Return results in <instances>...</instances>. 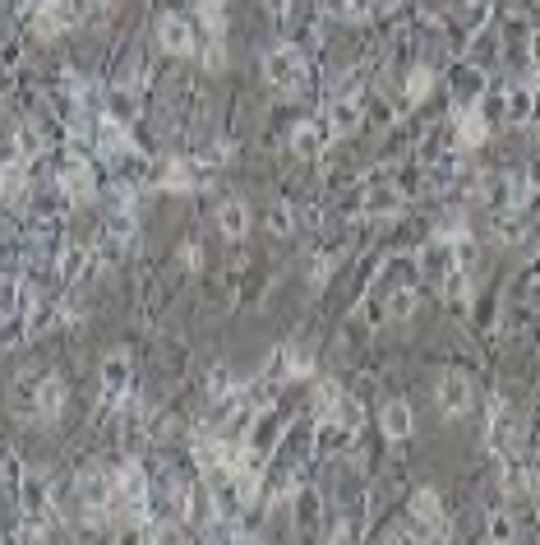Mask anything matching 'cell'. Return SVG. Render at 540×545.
Instances as JSON below:
<instances>
[{
    "mask_svg": "<svg viewBox=\"0 0 540 545\" xmlns=\"http://www.w3.org/2000/svg\"><path fill=\"white\" fill-rule=\"evenodd\" d=\"M264 74L282 97H300L310 88V61H305L300 47H273L264 56Z\"/></svg>",
    "mask_w": 540,
    "mask_h": 545,
    "instance_id": "cell-1",
    "label": "cell"
},
{
    "mask_svg": "<svg viewBox=\"0 0 540 545\" xmlns=\"http://www.w3.org/2000/svg\"><path fill=\"white\" fill-rule=\"evenodd\" d=\"M157 42L167 56H194L199 51V24L185 14H157Z\"/></svg>",
    "mask_w": 540,
    "mask_h": 545,
    "instance_id": "cell-2",
    "label": "cell"
},
{
    "mask_svg": "<svg viewBox=\"0 0 540 545\" xmlns=\"http://www.w3.org/2000/svg\"><path fill=\"white\" fill-rule=\"evenodd\" d=\"M411 527H416V536L425 541H444L448 536V518H444V504H439V495L434 490H416L411 495Z\"/></svg>",
    "mask_w": 540,
    "mask_h": 545,
    "instance_id": "cell-3",
    "label": "cell"
},
{
    "mask_svg": "<svg viewBox=\"0 0 540 545\" xmlns=\"http://www.w3.org/2000/svg\"><path fill=\"white\" fill-rule=\"evenodd\" d=\"M522 449V421L508 412L504 402H490V453L494 458H508V453Z\"/></svg>",
    "mask_w": 540,
    "mask_h": 545,
    "instance_id": "cell-4",
    "label": "cell"
},
{
    "mask_svg": "<svg viewBox=\"0 0 540 545\" xmlns=\"http://www.w3.org/2000/svg\"><path fill=\"white\" fill-rule=\"evenodd\" d=\"M416 268H420V282H430V287H439V282H444L448 273L457 268V259H453V241H448V236H434L430 245H420Z\"/></svg>",
    "mask_w": 540,
    "mask_h": 545,
    "instance_id": "cell-5",
    "label": "cell"
},
{
    "mask_svg": "<svg viewBox=\"0 0 540 545\" xmlns=\"http://www.w3.org/2000/svg\"><path fill=\"white\" fill-rule=\"evenodd\" d=\"M60 190L70 194L74 204H88V199H97V171L88 167V158H65V167L56 171Z\"/></svg>",
    "mask_w": 540,
    "mask_h": 545,
    "instance_id": "cell-6",
    "label": "cell"
},
{
    "mask_svg": "<svg viewBox=\"0 0 540 545\" xmlns=\"http://www.w3.org/2000/svg\"><path fill=\"white\" fill-rule=\"evenodd\" d=\"M328 144H333V125H328V116H319V121H300L296 130H291V153H296L300 162H314Z\"/></svg>",
    "mask_w": 540,
    "mask_h": 545,
    "instance_id": "cell-7",
    "label": "cell"
},
{
    "mask_svg": "<svg viewBox=\"0 0 540 545\" xmlns=\"http://www.w3.org/2000/svg\"><path fill=\"white\" fill-rule=\"evenodd\" d=\"M434 402H439V416H448V421L467 416V407H471V379L462 375V370H448V375L439 379V393H434Z\"/></svg>",
    "mask_w": 540,
    "mask_h": 545,
    "instance_id": "cell-8",
    "label": "cell"
},
{
    "mask_svg": "<svg viewBox=\"0 0 540 545\" xmlns=\"http://www.w3.org/2000/svg\"><path fill=\"white\" fill-rule=\"evenodd\" d=\"M130 375H134V365L125 352H111L102 361V398H107V407H120V402L130 398Z\"/></svg>",
    "mask_w": 540,
    "mask_h": 545,
    "instance_id": "cell-9",
    "label": "cell"
},
{
    "mask_svg": "<svg viewBox=\"0 0 540 545\" xmlns=\"http://www.w3.org/2000/svg\"><path fill=\"white\" fill-rule=\"evenodd\" d=\"M60 407H65V384H60L56 375L37 379V388H33V416L37 421H56Z\"/></svg>",
    "mask_w": 540,
    "mask_h": 545,
    "instance_id": "cell-10",
    "label": "cell"
},
{
    "mask_svg": "<svg viewBox=\"0 0 540 545\" xmlns=\"http://www.w3.org/2000/svg\"><path fill=\"white\" fill-rule=\"evenodd\" d=\"M453 93H457L453 116H457V111H471L480 102V93H485V74H480L476 65H457V70H453Z\"/></svg>",
    "mask_w": 540,
    "mask_h": 545,
    "instance_id": "cell-11",
    "label": "cell"
},
{
    "mask_svg": "<svg viewBox=\"0 0 540 545\" xmlns=\"http://www.w3.org/2000/svg\"><path fill=\"white\" fill-rule=\"evenodd\" d=\"M536 111V88L531 84H508L504 88V121L508 125H527Z\"/></svg>",
    "mask_w": 540,
    "mask_h": 545,
    "instance_id": "cell-12",
    "label": "cell"
},
{
    "mask_svg": "<svg viewBox=\"0 0 540 545\" xmlns=\"http://www.w3.org/2000/svg\"><path fill=\"white\" fill-rule=\"evenodd\" d=\"M328 125H333V139H337V134H356V125H360V97L356 93H337L333 107H328Z\"/></svg>",
    "mask_w": 540,
    "mask_h": 545,
    "instance_id": "cell-13",
    "label": "cell"
},
{
    "mask_svg": "<svg viewBox=\"0 0 540 545\" xmlns=\"http://www.w3.org/2000/svg\"><path fill=\"white\" fill-rule=\"evenodd\" d=\"M490 139V121L485 111L471 107V111H457V148H480Z\"/></svg>",
    "mask_w": 540,
    "mask_h": 545,
    "instance_id": "cell-14",
    "label": "cell"
},
{
    "mask_svg": "<svg viewBox=\"0 0 540 545\" xmlns=\"http://www.w3.org/2000/svg\"><path fill=\"white\" fill-rule=\"evenodd\" d=\"M416 301H420L416 282H393L384 296V319H411L416 315Z\"/></svg>",
    "mask_w": 540,
    "mask_h": 545,
    "instance_id": "cell-15",
    "label": "cell"
},
{
    "mask_svg": "<svg viewBox=\"0 0 540 545\" xmlns=\"http://www.w3.org/2000/svg\"><path fill=\"white\" fill-rule=\"evenodd\" d=\"M379 425H384L388 439H407L411 430H416V416H411V407L402 398L384 402V412H379Z\"/></svg>",
    "mask_w": 540,
    "mask_h": 545,
    "instance_id": "cell-16",
    "label": "cell"
},
{
    "mask_svg": "<svg viewBox=\"0 0 540 545\" xmlns=\"http://www.w3.org/2000/svg\"><path fill=\"white\" fill-rule=\"evenodd\" d=\"M296 509H291V518H296V532H319V513H324V499L314 495V490H296V499H291Z\"/></svg>",
    "mask_w": 540,
    "mask_h": 545,
    "instance_id": "cell-17",
    "label": "cell"
},
{
    "mask_svg": "<svg viewBox=\"0 0 540 545\" xmlns=\"http://www.w3.org/2000/svg\"><path fill=\"white\" fill-rule=\"evenodd\" d=\"M217 227H222L227 241H240V236L250 231V208L240 204V199H227V204L217 208Z\"/></svg>",
    "mask_w": 540,
    "mask_h": 545,
    "instance_id": "cell-18",
    "label": "cell"
},
{
    "mask_svg": "<svg viewBox=\"0 0 540 545\" xmlns=\"http://www.w3.org/2000/svg\"><path fill=\"white\" fill-rule=\"evenodd\" d=\"M499 485H504V495H527L531 490V467L517 453H508L504 467H499Z\"/></svg>",
    "mask_w": 540,
    "mask_h": 545,
    "instance_id": "cell-19",
    "label": "cell"
},
{
    "mask_svg": "<svg viewBox=\"0 0 540 545\" xmlns=\"http://www.w3.org/2000/svg\"><path fill=\"white\" fill-rule=\"evenodd\" d=\"M88 268V250L84 245H65V250H60V282H79V273H84Z\"/></svg>",
    "mask_w": 540,
    "mask_h": 545,
    "instance_id": "cell-20",
    "label": "cell"
},
{
    "mask_svg": "<svg viewBox=\"0 0 540 545\" xmlns=\"http://www.w3.org/2000/svg\"><path fill=\"white\" fill-rule=\"evenodd\" d=\"M314 370V356L300 352V347H291V352H282V361H277V375L282 379H305Z\"/></svg>",
    "mask_w": 540,
    "mask_h": 545,
    "instance_id": "cell-21",
    "label": "cell"
},
{
    "mask_svg": "<svg viewBox=\"0 0 540 545\" xmlns=\"http://www.w3.org/2000/svg\"><path fill=\"white\" fill-rule=\"evenodd\" d=\"M328 14H333V19H347V24H365L374 14V5L370 0H328Z\"/></svg>",
    "mask_w": 540,
    "mask_h": 545,
    "instance_id": "cell-22",
    "label": "cell"
},
{
    "mask_svg": "<svg viewBox=\"0 0 540 545\" xmlns=\"http://www.w3.org/2000/svg\"><path fill=\"white\" fill-rule=\"evenodd\" d=\"M430 88H434V70H430V65H416L411 79H407V97H411V102H425Z\"/></svg>",
    "mask_w": 540,
    "mask_h": 545,
    "instance_id": "cell-23",
    "label": "cell"
},
{
    "mask_svg": "<svg viewBox=\"0 0 540 545\" xmlns=\"http://www.w3.org/2000/svg\"><path fill=\"white\" fill-rule=\"evenodd\" d=\"M337 398H342V384H337V379H319V384H314V416H324Z\"/></svg>",
    "mask_w": 540,
    "mask_h": 545,
    "instance_id": "cell-24",
    "label": "cell"
},
{
    "mask_svg": "<svg viewBox=\"0 0 540 545\" xmlns=\"http://www.w3.org/2000/svg\"><path fill=\"white\" fill-rule=\"evenodd\" d=\"M485 532H490V541H517V522L508 518L504 509H494V513H490V527H485Z\"/></svg>",
    "mask_w": 540,
    "mask_h": 545,
    "instance_id": "cell-25",
    "label": "cell"
},
{
    "mask_svg": "<svg viewBox=\"0 0 540 545\" xmlns=\"http://www.w3.org/2000/svg\"><path fill=\"white\" fill-rule=\"evenodd\" d=\"M204 70H208V74L227 70V47H222V37H208V47H204Z\"/></svg>",
    "mask_w": 540,
    "mask_h": 545,
    "instance_id": "cell-26",
    "label": "cell"
},
{
    "mask_svg": "<svg viewBox=\"0 0 540 545\" xmlns=\"http://www.w3.org/2000/svg\"><path fill=\"white\" fill-rule=\"evenodd\" d=\"M291 227H296V213H291V204H273V213H268V231L287 236Z\"/></svg>",
    "mask_w": 540,
    "mask_h": 545,
    "instance_id": "cell-27",
    "label": "cell"
},
{
    "mask_svg": "<svg viewBox=\"0 0 540 545\" xmlns=\"http://www.w3.org/2000/svg\"><path fill=\"white\" fill-rule=\"evenodd\" d=\"M527 56H531V65L540 70V28H531V37H527Z\"/></svg>",
    "mask_w": 540,
    "mask_h": 545,
    "instance_id": "cell-28",
    "label": "cell"
},
{
    "mask_svg": "<svg viewBox=\"0 0 540 545\" xmlns=\"http://www.w3.org/2000/svg\"><path fill=\"white\" fill-rule=\"evenodd\" d=\"M194 5H199V10H222L227 0H194Z\"/></svg>",
    "mask_w": 540,
    "mask_h": 545,
    "instance_id": "cell-29",
    "label": "cell"
},
{
    "mask_svg": "<svg viewBox=\"0 0 540 545\" xmlns=\"http://www.w3.org/2000/svg\"><path fill=\"white\" fill-rule=\"evenodd\" d=\"M370 5H374V14H384V10H393L397 0H370Z\"/></svg>",
    "mask_w": 540,
    "mask_h": 545,
    "instance_id": "cell-30",
    "label": "cell"
}]
</instances>
